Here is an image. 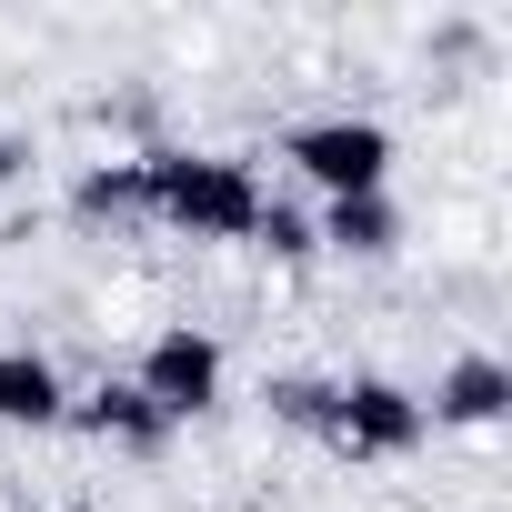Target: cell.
<instances>
[{"label": "cell", "mask_w": 512, "mask_h": 512, "mask_svg": "<svg viewBox=\"0 0 512 512\" xmlns=\"http://www.w3.org/2000/svg\"><path fill=\"white\" fill-rule=\"evenodd\" d=\"M141 221L181 231V241H251L262 221V171L231 161V151H191V141H141Z\"/></svg>", "instance_id": "obj_1"}, {"label": "cell", "mask_w": 512, "mask_h": 512, "mask_svg": "<svg viewBox=\"0 0 512 512\" xmlns=\"http://www.w3.org/2000/svg\"><path fill=\"white\" fill-rule=\"evenodd\" d=\"M61 412H71L61 362H51V352H31V342H0V422H11V432H51Z\"/></svg>", "instance_id": "obj_7"}, {"label": "cell", "mask_w": 512, "mask_h": 512, "mask_svg": "<svg viewBox=\"0 0 512 512\" xmlns=\"http://www.w3.org/2000/svg\"><path fill=\"white\" fill-rule=\"evenodd\" d=\"M71 221H81V231H141V161H131V151L81 161V181H71Z\"/></svg>", "instance_id": "obj_9"}, {"label": "cell", "mask_w": 512, "mask_h": 512, "mask_svg": "<svg viewBox=\"0 0 512 512\" xmlns=\"http://www.w3.org/2000/svg\"><path fill=\"white\" fill-rule=\"evenodd\" d=\"M482 51H492V41H482V21H442V31H432V61H442V71H472Z\"/></svg>", "instance_id": "obj_12"}, {"label": "cell", "mask_w": 512, "mask_h": 512, "mask_svg": "<svg viewBox=\"0 0 512 512\" xmlns=\"http://www.w3.org/2000/svg\"><path fill=\"white\" fill-rule=\"evenodd\" d=\"M312 241H322V251H342V262H392V251H402V211H392V191L322 201V211H312Z\"/></svg>", "instance_id": "obj_8"}, {"label": "cell", "mask_w": 512, "mask_h": 512, "mask_svg": "<svg viewBox=\"0 0 512 512\" xmlns=\"http://www.w3.org/2000/svg\"><path fill=\"white\" fill-rule=\"evenodd\" d=\"M422 392L412 382H392V372H352V382H332V412H322V432L312 442H332L342 462H402V452H422Z\"/></svg>", "instance_id": "obj_2"}, {"label": "cell", "mask_w": 512, "mask_h": 512, "mask_svg": "<svg viewBox=\"0 0 512 512\" xmlns=\"http://www.w3.org/2000/svg\"><path fill=\"white\" fill-rule=\"evenodd\" d=\"M0 181H31V141L21 131H0Z\"/></svg>", "instance_id": "obj_13"}, {"label": "cell", "mask_w": 512, "mask_h": 512, "mask_svg": "<svg viewBox=\"0 0 512 512\" xmlns=\"http://www.w3.org/2000/svg\"><path fill=\"white\" fill-rule=\"evenodd\" d=\"M251 251H272V262H312V211H292V201H262V221H251Z\"/></svg>", "instance_id": "obj_11"}, {"label": "cell", "mask_w": 512, "mask_h": 512, "mask_svg": "<svg viewBox=\"0 0 512 512\" xmlns=\"http://www.w3.org/2000/svg\"><path fill=\"white\" fill-rule=\"evenodd\" d=\"M282 161L322 191V201H362V191H392V131L362 121V111H332V121H302L282 141Z\"/></svg>", "instance_id": "obj_3"}, {"label": "cell", "mask_w": 512, "mask_h": 512, "mask_svg": "<svg viewBox=\"0 0 512 512\" xmlns=\"http://www.w3.org/2000/svg\"><path fill=\"white\" fill-rule=\"evenodd\" d=\"M262 412H272L282 432H322V412H332V382H322V372H272V382H262Z\"/></svg>", "instance_id": "obj_10"}, {"label": "cell", "mask_w": 512, "mask_h": 512, "mask_svg": "<svg viewBox=\"0 0 512 512\" xmlns=\"http://www.w3.org/2000/svg\"><path fill=\"white\" fill-rule=\"evenodd\" d=\"M502 412H512V362H502V352H462V362H442L432 392H422V422H432V432H492Z\"/></svg>", "instance_id": "obj_5"}, {"label": "cell", "mask_w": 512, "mask_h": 512, "mask_svg": "<svg viewBox=\"0 0 512 512\" xmlns=\"http://www.w3.org/2000/svg\"><path fill=\"white\" fill-rule=\"evenodd\" d=\"M141 402L181 432V422H201L211 402H221V382H231V352H221V332H201V322H161L151 342H141Z\"/></svg>", "instance_id": "obj_4"}, {"label": "cell", "mask_w": 512, "mask_h": 512, "mask_svg": "<svg viewBox=\"0 0 512 512\" xmlns=\"http://www.w3.org/2000/svg\"><path fill=\"white\" fill-rule=\"evenodd\" d=\"M61 422H71V432H91V442H111V452H161V442H171V422L141 402V382H91Z\"/></svg>", "instance_id": "obj_6"}]
</instances>
